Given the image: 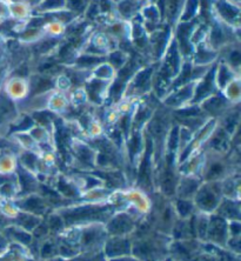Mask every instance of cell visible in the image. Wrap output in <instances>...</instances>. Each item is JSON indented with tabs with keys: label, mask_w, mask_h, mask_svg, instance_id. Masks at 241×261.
I'll return each instance as SVG.
<instances>
[{
	"label": "cell",
	"mask_w": 241,
	"mask_h": 261,
	"mask_svg": "<svg viewBox=\"0 0 241 261\" xmlns=\"http://www.w3.org/2000/svg\"><path fill=\"white\" fill-rule=\"evenodd\" d=\"M64 219L66 227H82L90 224H106L117 212L111 202H85L82 205H67L56 210Z\"/></svg>",
	"instance_id": "obj_1"
},
{
	"label": "cell",
	"mask_w": 241,
	"mask_h": 261,
	"mask_svg": "<svg viewBox=\"0 0 241 261\" xmlns=\"http://www.w3.org/2000/svg\"><path fill=\"white\" fill-rule=\"evenodd\" d=\"M223 197L221 181H204L194 195L193 201L199 212L212 214Z\"/></svg>",
	"instance_id": "obj_2"
},
{
	"label": "cell",
	"mask_w": 241,
	"mask_h": 261,
	"mask_svg": "<svg viewBox=\"0 0 241 261\" xmlns=\"http://www.w3.org/2000/svg\"><path fill=\"white\" fill-rule=\"evenodd\" d=\"M109 234L105 228V224H90L80 227L79 248L80 252L100 253Z\"/></svg>",
	"instance_id": "obj_3"
},
{
	"label": "cell",
	"mask_w": 241,
	"mask_h": 261,
	"mask_svg": "<svg viewBox=\"0 0 241 261\" xmlns=\"http://www.w3.org/2000/svg\"><path fill=\"white\" fill-rule=\"evenodd\" d=\"M139 218L140 216H138V213L128 211L114 212L105 224L107 234L109 237L131 236L139 224Z\"/></svg>",
	"instance_id": "obj_4"
},
{
	"label": "cell",
	"mask_w": 241,
	"mask_h": 261,
	"mask_svg": "<svg viewBox=\"0 0 241 261\" xmlns=\"http://www.w3.org/2000/svg\"><path fill=\"white\" fill-rule=\"evenodd\" d=\"M213 153V152H212ZM231 163L225 159L223 154L214 153L211 156H206L202 164L200 178L202 181H221L232 175Z\"/></svg>",
	"instance_id": "obj_5"
},
{
	"label": "cell",
	"mask_w": 241,
	"mask_h": 261,
	"mask_svg": "<svg viewBox=\"0 0 241 261\" xmlns=\"http://www.w3.org/2000/svg\"><path fill=\"white\" fill-rule=\"evenodd\" d=\"M14 206L17 207L18 211L36 214V216H39L41 218L47 216L51 211H53L48 201L39 193H33L24 195V197L15 198Z\"/></svg>",
	"instance_id": "obj_6"
},
{
	"label": "cell",
	"mask_w": 241,
	"mask_h": 261,
	"mask_svg": "<svg viewBox=\"0 0 241 261\" xmlns=\"http://www.w3.org/2000/svg\"><path fill=\"white\" fill-rule=\"evenodd\" d=\"M228 221L217 214H209L206 241L214 246L225 248L228 240Z\"/></svg>",
	"instance_id": "obj_7"
},
{
	"label": "cell",
	"mask_w": 241,
	"mask_h": 261,
	"mask_svg": "<svg viewBox=\"0 0 241 261\" xmlns=\"http://www.w3.org/2000/svg\"><path fill=\"white\" fill-rule=\"evenodd\" d=\"M216 72H217V66H214L207 73H206L205 76L200 80V82L196 84L194 94H193L192 100L190 102V105H199V103H201L207 98L217 94L218 86L216 83Z\"/></svg>",
	"instance_id": "obj_8"
},
{
	"label": "cell",
	"mask_w": 241,
	"mask_h": 261,
	"mask_svg": "<svg viewBox=\"0 0 241 261\" xmlns=\"http://www.w3.org/2000/svg\"><path fill=\"white\" fill-rule=\"evenodd\" d=\"M102 249H104L105 255L110 259L129 255L132 254V238L131 236L109 237Z\"/></svg>",
	"instance_id": "obj_9"
},
{
	"label": "cell",
	"mask_w": 241,
	"mask_h": 261,
	"mask_svg": "<svg viewBox=\"0 0 241 261\" xmlns=\"http://www.w3.org/2000/svg\"><path fill=\"white\" fill-rule=\"evenodd\" d=\"M200 109L208 118L217 119L223 117L227 111L232 109V102L227 98L217 93L202 101L200 103Z\"/></svg>",
	"instance_id": "obj_10"
},
{
	"label": "cell",
	"mask_w": 241,
	"mask_h": 261,
	"mask_svg": "<svg viewBox=\"0 0 241 261\" xmlns=\"http://www.w3.org/2000/svg\"><path fill=\"white\" fill-rule=\"evenodd\" d=\"M194 88H196V84L189 83L173 92H168V95L164 99V105L172 109H181L187 102L192 100Z\"/></svg>",
	"instance_id": "obj_11"
},
{
	"label": "cell",
	"mask_w": 241,
	"mask_h": 261,
	"mask_svg": "<svg viewBox=\"0 0 241 261\" xmlns=\"http://www.w3.org/2000/svg\"><path fill=\"white\" fill-rule=\"evenodd\" d=\"M202 182L204 181L199 175L182 174L179 178L177 190H175V198L192 199L193 200L194 195Z\"/></svg>",
	"instance_id": "obj_12"
},
{
	"label": "cell",
	"mask_w": 241,
	"mask_h": 261,
	"mask_svg": "<svg viewBox=\"0 0 241 261\" xmlns=\"http://www.w3.org/2000/svg\"><path fill=\"white\" fill-rule=\"evenodd\" d=\"M233 137L223 127H216L207 138V147L211 152L225 154L231 149Z\"/></svg>",
	"instance_id": "obj_13"
},
{
	"label": "cell",
	"mask_w": 241,
	"mask_h": 261,
	"mask_svg": "<svg viewBox=\"0 0 241 261\" xmlns=\"http://www.w3.org/2000/svg\"><path fill=\"white\" fill-rule=\"evenodd\" d=\"M17 182L19 187L18 197H24V195L38 193V191H39L40 184L38 181V179L34 176V174H32V172L26 170V168L22 166L18 167Z\"/></svg>",
	"instance_id": "obj_14"
},
{
	"label": "cell",
	"mask_w": 241,
	"mask_h": 261,
	"mask_svg": "<svg viewBox=\"0 0 241 261\" xmlns=\"http://www.w3.org/2000/svg\"><path fill=\"white\" fill-rule=\"evenodd\" d=\"M214 214L221 218L226 219L227 221L231 220H240V201L239 199H232L223 197Z\"/></svg>",
	"instance_id": "obj_15"
},
{
	"label": "cell",
	"mask_w": 241,
	"mask_h": 261,
	"mask_svg": "<svg viewBox=\"0 0 241 261\" xmlns=\"http://www.w3.org/2000/svg\"><path fill=\"white\" fill-rule=\"evenodd\" d=\"M152 74H153L152 67L145 68V70L137 73L135 79L132 80L131 85H129V87H127V93L129 92V94L131 95L147 93L151 88Z\"/></svg>",
	"instance_id": "obj_16"
},
{
	"label": "cell",
	"mask_w": 241,
	"mask_h": 261,
	"mask_svg": "<svg viewBox=\"0 0 241 261\" xmlns=\"http://www.w3.org/2000/svg\"><path fill=\"white\" fill-rule=\"evenodd\" d=\"M55 190L58 192L65 200H79V198L83 195V192L78 186V184L67 179L66 176H60L57 180Z\"/></svg>",
	"instance_id": "obj_17"
},
{
	"label": "cell",
	"mask_w": 241,
	"mask_h": 261,
	"mask_svg": "<svg viewBox=\"0 0 241 261\" xmlns=\"http://www.w3.org/2000/svg\"><path fill=\"white\" fill-rule=\"evenodd\" d=\"M3 233L5 234L9 241H12L13 244H19L21 246L30 247L33 243V236L32 233L25 231L24 228L19 227V226H15L11 224L10 226L4 229Z\"/></svg>",
	"instance_id": "obj_18"
},
{
	"label": "cell",
	"mask_w": 241,
	"mask_h": 261,
	"mask_svg": "<svg viewBox=\"0 0 241 261\" xmlns=\"http://www.w3.org/2000/svg\"><path fill=\"white\" fill-rule=\"evenodd\" d=\"M193 31V24H190V22L180 25L177 30V46L183 56H190V53L193 51V47L191 46L192 45L191 44V37H192Z\"/></svg>",
	"instance_id": "obj_19"
},
{
	"label": "cell",
	"mask_w": 241,
	"mask_h": 261,
	"mask_svg": "<svg viewBox=\"0 0 241 261\" xmlns=\"http://www.w3.org/2000/svg\"><path fill=\"white\" fill-rule=\"evenodd\" d=\"M43 219L44 218L36 216V214H31L28 212H21V211H18V213L12 218V224L15 226H19V227H21V228H24L25 231L32 233L34 231V228H36L37 226L40 224Z\"/></svg>",
	"instance_id": "obj_20"
},
{
	"label": "cell",
	"mask_w": 241,
	"mask_h": 261,
	"mask_svg": "<svg viewBox=\"0 0 241 261\" xmlns=\"http://www.w3.org/2000/svg\"><path fill=\"white\" fill-rule=\"evenodd\" d=\"M173 240H189L194 239L192 226H191L190 219H175L173 226H172L171 232Z\"/></svg>",
	"instance_id": "obj_21"
},
{
	"label": "cell",
	"mask_w": 241,
	"mask_h": 261,
	"mask_svg": "<svg viewBox=\"0 0 241 261\" xmlns=\"http://www.w3.org/2000/svg\"><path fill=\"white\" fill-rule=\"evenodd\" d=\"M172 206H173L175 216L179 219H190L197 212V207L192 199L174 198Z\"/></svg>",
	"instance_id": "obj_22"
},
{
	"label": "cell",
	"mask_w": 241,
	"mask_h": 261,
	"mask_svg": "<svg viewBox=\"0 0 241 261\" xmlns=\"http://www.w3.org/2000/svg\"><path fill=\"white\" fill-rule=\"evenodd\" d=\"M106 90V83L102 82V80H91V82L86 85V91L87 95H89V99L93 103H98L100 105L102 102V97H104Z\"/></svg>",
	"instance_id": "obj_23"
},
{
	"label": "cell",
	"mask_w": 241,
	"mask_h": 261,
	"mask_svg": "<svg viewBox=\"0 0 241 261\" xmlns=\"http://www.w3.org/2000/svg\"><path fill=\"white\" fill-rule=\"evenodd\" d=\"M44 219H45L46 224H47V227H48V231H49V234H51V237H53V236L58 237L59 234L63 232L65 228H66L63 217H61L56 210L51 211L47 216L44 217Z\"/></svg>",
	"instance_id": "obj_24"
},
{
	"label": "cell",
	"mask_w": 241,
	"mask_h": 261,
	"mask_svg": "<svg viewBox=\"0 0 241 261\" xmlns=\"http://www.w3.org/2000/svg\"><path fill=\"white\" fill-rule=\"evenodd\" d=\"M38 252H39L40 259L43 260H49L55 256L59 255L58 253V241H57L56 238L48 237L46 238L45 240L41 241L39 244V248H38Z\"/></svg>",
	"instance_id": "obj_25"
},
{
	"label": "cell",
	"mask_w": 241,
	"mask_h": 261,
	"mask_svg": "<svg viewBox=\"0 0 241 261\" xmlns=\"http://www.w3.org/2000/svg\"><path fill=\"white\" fill-rule=\"evenodd\" d=\"M239 120H240L239 110L232 111L231 109L223 116V121H221L220 127H223L228 134H231L233 137V134L238 130Z\"/></svg>",
	"instance_id": "obj_26"
},
{
	"label": "cell",
	"mask_w": 241,
	"mask_h": 261,
	"mask_svg": "<svg viewBox=\"0 0 241 261\" xmlns=\"http://www.w3.org/2000/svg\"><path fill=\"white\" fill-rule=\"evenodd\" d=\"M153 116V110L150 105H143L140 106L137 111V114L132 121V128L133 130H140L144 125H146L150 119Z\"/></svg>",
	"instance_id": "obj_27"
},
{
	"label": "cell",
	"mask_w": 241,
	"mask_h": 261,
	"mask_svg": "<svg viewBox=\"0 0 241 261\" xmlns=\"http://www.w3.org/2000/svg\"><path fill=\"white\" fill-rule=\"evenodd\" d=\"M128 146V154L131 158L132 164H136L137 156L140 155L141 149H143V137L140 136V130H135L133 134L127 140Z\"/></svg>",
	"instance_id": "obj_28"
},
{
	"label": "cell",
	"mask_w": 241,
	"mask_h": 261,
	"mask_svg": "<svg viewBox=\"0 0 241 261\" xmlns=\"http://www.w3.org/2000/svg\"><path fill=\"white\" fill-rule=\"evenodd\" d=\"M74 151H75L76 159H78L83 165H85V166H91V167L94 166L95 156L91 147H89V146L86 145L80 144L79 146H74Z\"/></svg>",
	"instance_id": "obj_29"
},
{
	"label": "cell",
	"mask_w": 241,
	"mask_h": 261,
	"mask_svg": "<svg viewBox=\"0 0 241 261\" xmlns=\"http://www.w3.org/2000/svg\"><path fill=\"white\" fill-rule=\"evenodd\" d=\"M233 80V72L227 64H223L219 66V70L216 72V83L217 86L221 88H226L229 83Z\"/></svg>",
	"instance_id": "obj_30"
},
{
	"label": "cell",
	"mask_w": 241,
	"mask_h": 261,
	"mask_svg": "<svg viewBox=\"0 0 241 261\" xmlns=\"http://www.w3.org/2000/svg\"><path fill=\"white\" fill-rule=\"evenodd\" d=\"M15 106L9 98L0 93V122H5L14 117Z\"/></svg>",
	"instance_id": "obj_31"
},
{
	"label": "cell",
	"mask_w": 241,
	"mask_h": 261,
	"mask_svg": "<svg viewBox=\"0 0 241 261\" xmlns=\"http://www.w3.org/2000/svg\"><path fill=\"white\" fill-rule=\"evenodd\" d=\"M217 7L218 10H219L221 17H223L226 21L233 22L235 19H238L239 10L234 6L229 5L227 2H219Z\"/></svg>",
	"instance_id": "obj_32"
},
{
	"label": "cell",
	"mask_w": 241,
	"mask_h": 261,
	"mask_svg": "<svg viewBox=\"0 0 241 261\" xmlns=\"http://www.w3.org/2000/svg\"><path fill=\"white\" fill-rule=\"evenodd\" d=\"M53 87V82L48 78H37L31 86L32 94H44Z\"/></svg>",
	"instance_id": "obj_33"
},
{
	"label": "cell",
	"mask_w": 241,
	"mask_h": 261,
	"mask_svg": "<svg viewBox=\"0 0 241 261\" xmlns=\"http://www.w3.org/2000/svg\"><path fill=\"white\" fill-rule=\"evenodd\" d=\"M227 37H226V33H225V31L223 28H220V26L216 25L212 30V33H211V45L212 47H221L225 44V41H226Z\"/></svg>",
	"instance_id": "obj_34"
},
{
	"label": "cell",
	"mask_w": 241,
	"mask_h": 261,
	"mask_svg": "<svg viewBox=\"0 0 241 261\" xmlns=\"http://www.w3.org/2000/svg\"><path fill=\"white\" fill-rule=\"evenodd\" d=\"M20 161L22 164V167L26 168V170L31 171V172L36 171V168L38 167L37 155L31 151H25L24 153H22L21 156H20Z\"/></svg>",
	"instance_id": "obj_35"
},
{
	"label": "cell",
	"mask_w": 241,
	"mask_h": 261,
	"mask_svg": "<svg viewBox=\"0 0 241 261\" xmlns=\"http://www.w3.org/2000/svg\"><path fill=\"white\" fill-rule=\"evenodd\" d=\"M216 58V53L213 51H208L206 47H199L196 55V63L197 64H208Z\"/></svg>",
	"instance_id": "obj_36"
},
{
	"label": "cell",
	"mask_w": 241,
	"mask_h": 261,
	"mask_svg": "<svg viewBox=\"0 0 241 261\" xmlns=\"http://www.w3.org/2000/svg\"><path fill=\"white\" fill-rule=\"evenodd\" d=\"M181 2L182 0H166L167 7H165V9H167L166 14L170 21H173L175 17H177V13L179 12V10H180Z\"/></svg>",
	"instance_id": "obj_37"
},
{
	"label": "cell",
	"mask_w": 241,
	"mask_h": 261,
	"mask_svg": "<svg viewBox=\"0 0 241 261\" xmlns=\"http://www.w3.org/2000/svg\"><path fill=\"white\" fill-rule=\"evenodd\" d=\"M101 61L100 58L95 56H83L76 60V65L80 67H91V66H95V65L99 64Z\"/></svg>",
	"instance_id": "obj_38"
},
{
	"label": "cell",
	"mask_w": 241,
	"mask_h": 261,
	"mask_svg": "<svg viewBox=\"0 0 241 261\" xmlns=\"http://www.w3.org/2000/svg\"><path fill=\"white\" fill-rule=\"evenodd\" d=\"M198 6H199L198 0H187L185 13L182 15V20H190V19H192L197 12Z\"/></svg>",
	"instance_id": "obj_39"
},
{
	"label": "cell",
	"mask_w": 241,
	"mask_h": 261,
	"mask_svg": "<svg viewBox=\"0 0 241 261\" xmlns=\"http://www.w3.org/2000/svg\"><path fill=\"white\" fill-rule=\"evenodd\" d=\"M239 98H240V86H239V83L231 82V83H229V87H228L227 99L231 102L233 101V102L238 103Z\"/></svg>",
	"instance_id": "obj_40"
},
{
	"label": "cell",
	"mask_w": 241,
	"mask_h": 261,
	"mask_svg": "<svg viewBox=\"0 0 241 261\" xmlns=\"http://www.w3.org/2000/svg\"><path fill=\"white\" fill-rule=\"evenodd\" d=\"M119 11L124 17H131V15L136 12L135 3L131 2V0H125V2H122L120 4Z\"/></svg>",
	"instance_id": "obj_41"
},
{
	"label": "cell",
	"mask_w": 241,
	"mask_h": 261,
	"mask_svg": "<svg viewBox=\"0 0 241 261\" xmlns=\"http://www.w3.org/2000/svg\"><path fill=\"white\" fill-rule=\"evenodd\" d=\"M34 126V120L30 117H24L21 121L18 122V125L14 127V132H25V130L31 129Z\"/></svg>",
	"instance_id": "obj_42"
},
{
	"label": "cell",
	"mask_w": 241,
	"mask_h": 261,
	"mask_svg": "<svg viewBox=\"0 0 241 261\" xmlns=\"http://www.w3.org/2000/svg\"><path fill=\"white\" fill-rule=\"evenodd\" d=\"M241 225L240 220L228 221V236L229 237H240Z\"/></svg>",
	"instance_id": "obj_43"
},
{
	"label": "cell",
	"mask_w": 241,
	"mask_h": 261,
	"mask_svg": "<svg viewBox=\"0 0 241 261\" xmlns=\"http://www.w3.org/2000/svg\"><path fill=\"white\" fill-rule=\"evenodd\" d=\"M228 66L231 67H239L240 65V52L238 49H232L228 53Z\"/></svg>",
	"instance_id": "obj_44"
},
{
	"label": "cell",
	"mask_w": 241,
	"mask_h": 261,
	"mask_svg": "<svg viewBox=\"0 0 241 261\" xmlns=\"http://www.w3.org/2000/svg\"><path fill=\"white\" fill-rule=\"evenodd\" d=\"M65 0H46L45 3L41 4V10H56L59 7L64 6Z\"/></svg>",
	"instance_id": "obj_45"
},
{
	"label": "cell",
	"mask_w": 241,
	"mask_h": 261,
	"mask_svg": "<svg viewBox=\"0 0 241 261\" xmlns=\"http://www.w3.org/2000/svg\"><path fill=\"white\" fill-rule=\"evenodd\" d=\"M145 17H146L148 20L156 22L158 21V10L155 7H148V9L145 10Z\"/></svg>",
	"instance_id": "obj_46"
},
{
	"label": "cell",
	"mask_w": 241,
	"mask_h": 261,
	"mask_svg": "<svg viewBox=\"0 0 241 261\" xmlns=\"http://www.w3.org/2000/svg\"><path fill=\"white\" fill-rule=\"evenodd\" d=\"M9 245H10L9 239H7L5 234L0 232V255L4 254V253H6L7 248H9Z\"/></svg>",
	"instance_id": "obj_47"
},
{
	"label": "cell",
	"mask_w": 241,
	"mask_h": 261,
	"mask_svg": "<svg viewBox=\"0 0 241 261\" xmlns=\"http://www.w3.org/2000/svg\"><path fill=\"white\" fill-rule=\"evenodd\" d=\"M85 5V0H70L71 10H82Z\"/></svg>",
	"instance_id": "obj_48"
},
{
	"label": "cell",
	"mask_w": 241,
	"mask_h": 261,
	"mask_svg": "<svg viewBox=\"0 0 241 261\" xmlns=\"http://www.w3.org/2000/svg\"><path fill=\"white\" fill-rule=\"evenodd\" d=\"M111 261H140L135 255H124V256H118V258L111 259Z\"/></svg>",
	"instance_id": "obj_49"
},
{
	"label": "cell",
	"mask_w": 241,
	"mask_h": 261,
	"mask_svg": "<svg viewBox=\"0 0 241 261\" xmlns=\"http://www.w3.org/2000/svg\"><path fill=\"white\" fill-rule=\"evenodd\" d=\"M99 76H111V67L107 66V65H104L98 70Z\"/></svg>",
	"instance_id": "obj_50"
},
{
	"label": "cell",
	"mask_w": 241,
	"mask_h": 261,
	"mask_svg": "<svg viewBox=\"0 0 241 261\" xmlns=\"http://www.w3.org/2000/svg\"><path fill=\"white\" fill-rule=\"evenodd\" d=\"M47 261H67V260L64 259V258H61V256H59V255H57V256H55V258L49 259Z\"/></svg>",
	"instance_id": "obj_51"
},
{
	"label": "cell",
	"mask_w": 241,
	"mask_h": 261,
	"mask_svg": "<svg viewBox=\"0 0 241 261\" xmlns=\"http://www.w3.org/2000/svg\"><path fill=\"white\" fill-rule=\"evenodd\" d=\"M164 261H175L173 258H166Z\"/></svg>",
	"instance_id": "obj_52"
}]
</instances>
